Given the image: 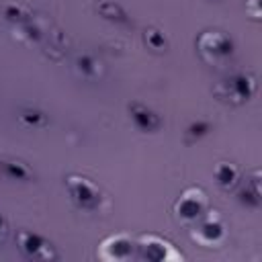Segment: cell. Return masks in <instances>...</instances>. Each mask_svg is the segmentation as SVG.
<instances>
[{
    "instance_id": "cell-1",
    "label": "cell",
    "mask_w": 262,
    "mask_h": 262,
    "mask_svg": "<svg viewBox=\"0 0 262 262\" xmlns=\"http://www.w3.org/2000/svg\"><path fill=\"white\" fill-rule=\"evenodd\" d=\"M215 96L229 104H244L256 94V78L250 72H233L213 88Z\"/></svg>"
},
{
    "instance_id": "cell-2",
    "label": "cell",
    "mask_w": 262,
    "mask_h": 262,
    "mask_svg": "<svg viewBox=\"0 0 262 262\" xmlns=\"http://www.w3.org/2000/svg\"><path fill=\"white\" fill-rule=\"evenodd\" d=\"M66 188L72 203L82 211H96L102 203V190L82 174H68Z\"/></svg>"
},
{
    "instance_id": "cell-3",
    "label": "cell",
    "mask_w": 262,
    "mask_h": 262,
    "mask_svg": "<svg viewBox=\"0 0 262 262\" xmlns=\"http://www.w3.org/2000/svg\"><path fill=\"white\" fill-rule=\"evenodd\" d=\"M196 49L209 63H221L233 55V39L223 31H203L196 39Z\"/></svg>"
},
{
    "instance_id": "cell-4",
    "label": "cell",
    "mask_w": 262,
    "mask_h": 262,
    "mask_svg": "<svg viewBox=\"0 0 262 262\" xmlns=\"http://www.w3.org/2000/svg\"><path fill=\"white\" fill-rule=\"evenodd\" d=\"M209 201L201 186H188L180 192V196L174 203V213L184 223H196L207 213Z\"/></svg>"
},
{
    "instance_id": "cell-5",
    "label": "cell",
    "mask_w": 262,
    "mask_h": 262,
    "mask_svg": "<svg viewBox=\"0 0 262 262\" xmlns=\"http://www.w3.org/2000/svg\"><path fill=\"white\" fill-rule=\"evenodd\" d=\"M225 235H227L225 223H223V219H221V215L217 211L205 213L196 221V225L192 227V231H190V237L199 246H203V248H217L219 244H223Z\"/></svg>"
},
{
    "instance_id": "cell-6",
    "label": "cell",
    "mask_w": 262,
    "mask_h": 262,
    "mask_svg": "<svg viewBox=\"0 0 262 262\" xmlns=\"http://www.w3.org/2000/svg\"><path fill=\"white\" fill-rule=\"evenodd\" d=\"M14 239H16L18 250L33 260H57L59 258L53 244L45 235H41L33 229H18Z\"/></svg>"
},
{
    "instance_id": "cell-7",
    "label": "cell",
    "mask_w": 262,
    "mask_h": 262,
    "mask_svg": "<svg viewBox=\"0 0 262 262\" xmlns=\"http://www.w3.org/2000/svg\"><path fill=\"white\" fill-rule=\"evenodd\" d=\"M135 246L139 250V256L145 258V260L168 262V260H180L182 258V254L178 250H174V246L168 239H164L160 235H154V233L141 235Z\"/></svg>"
},
{
    "instance_id": "cell-8",
    "label": "cell",
    "mask_w": 262,
    "mask_h": 262,
    "mask_svg": "<svg viewBox=\"0 0 262 262\" xmlns=\"http://www.w3.org/2000/svg\"><path fill=\"white\" fill-rule=\"evenodd\" d=\"M133 250H135V242L129 233L121 231V233H115V235H108L106 239L100 242L98 246V256L102 260H129L133 256Z\"/></svg>"
},
{
    "instance_id": "cell-9",
    "label": "cell",
    "mask_w": 262,
    "mask_h": 262,
    "mask_svg": "<svg viewBox=\"0 0 262 262\" xmlns=\"http://www.w3.org/2000/svg\"><path fill=\"white\" fill-rule=\"evenodd\" d=\"M127 113H129V119L133 123V127L141 133H158L164 125V119L160 117L158 111H154L151 106L139 102V100H133L127 104Z\"/></svg>"
},
{
    "instance_id": "cell-10",
    "label": "cell",
    "mask_w": 262,
    "mask_h": 262,
    "mask_svg": "<svg viewBox=\"0 0 262 262\" xmlns=\"http://www.w3.org/2000/svg\"><path fill=\"white\" fill-rule=\"evenodd\" d=\"M0 176L12 182H33L37 178L35 170L25 160H18L6 154H0Z\"/></svg>"
},
{
    "instance_id": "cell-11",
    "label": "cell",
    "mask_w": 262,
    "mask_h": 262,
    "mask_svg": "<svg viewBox=\"0 0 262 262\" xmlns=\"http://www.w3.org/2000/svg\"><path fill=\"white\" fill-rule=\"evenodd\" d=\"M237 201L248 209H258L262 205V188H260V172L258 170H254L246 178V182L237 190Z\"/></svg>"
},
{
    "instance_id": "cell-12",
    "label": "cell",
    "mask_w": 262,
    "mask_h": 262,
    "mask_svg": "<svg viewBox=\"0 0 262 262\" xmlns=\"http://www.w3.org/2000/svg\"><path fill=\"white\" fill-rule=\"evenodd\" d=\"M213 178H215L217 186L229 190L239 180V168L235 164H231V162H217L215 168H213Z\"/></svg>"
},
{
    "instance_id": "cell-13",
    "label": "cell",
    "mask_w": 262,
    "mask_h": 262,
    "mask_svg": "<svg viewBox=\"0 0 262 262\" xmlns=\"http://www.w3.org/2000/svg\"><path fill=\"white\" fill-rule=\"evenodd\" d=\"M96 12H98L104 20H111V23H115V25H129V14H127V10H125L121 4L113 2V0H100V2L96 4Z\"/></svg>"
},
{
    "instance_id": "cell-14",
    "label": "cell",
    "mask_w": 262,
    "mask_h": 262,
    "mask_svg": "<svg viewBox=\"0 0 262 262\" xmlns=\"http://www.w3.org/2000/svg\"><path fill=\"white\" fill-rule=\"evenodd\" d=\"M74 66H76V72L86 80H96L102 74V63L92 53H80Z\"/></svg>"
},
{
    "instance_id": "cell-15",
    "label": "cell",
    "mask_w": 262,
    "mask_h": 262,
    "mask_svg": "<svg viewBox=\"0 0 262 262\" xmlns=\"http://www.w3.org/2000/svg\"><path fill=\"white\" fill-rule=\"evenodd\" d=\"M16 119H18L25 127H29V129H41V127H45V125L49 123L47 115H45L41 108L31 106V104L20 106V108L16 111Z\"/></svg>"
},
{
    "instance_id": "cell-16",
    "label": "cell",
    "mask_w": 262,
    "mask_h": 262,
    "mask_svg": "<svg viewBox=\"0 0 262 262\" xmlns=\"http://www.w3.org/2000/svg\"><path fill=\"white\" fill-rule=\"evenodd\" d=\"M211 131H213V123L209 119H203V117L201 119H194L184 129V141L186 143H196L203 137H207Z\"/></svg>"
},
{
    "instance_id": "cell-17",
    "label": "cell",
    "mask_w": 262,
    "mask_h": 262,
    "mask_svg": "<svg viewBox=\"0 0 262 262\" xmlns=\"http://www.w3.org/2000/svg\"><path fill=\"white\" fill-rule=\"evenodd\" d=\"M2 16H4L8 23H12L14 27L33 20V12H31V8H27V6H23V4H16V2H8V4H4V8H2Z\"/></svg>"
},
{
    "instance_id": "cell-18",
    "label": "cell",
    "mask_w": 262,
    "mask_h": 262,
    "mask_svg": "<svg viewBox=\"0 0 262 262\" xmlns=\"http://www.w3.org/2000/svg\"><path fill=\"white\" fill-rule=\"evenodd\" d=\"M143 43H145L151 51H156V53H166L168 47H170L168 37L164 35V31H160V29H156V27H147V29L143 31Z\"/></svg>"
},
{
    "instance_id": "cell-19",
    "label": "cell",
    "mask_w": 262,
    "mask_h": 262,
    "mask_svg": "<svg viewBox=\"0 0 262 262\" xmlns=\"http://www.w3.org/2000/svg\"><path fill=\"white\" fill-rule=\"evenodd\" d=\"M6 231H8V223H6L4 215L0 213V242H4V237H6Z\"/></svg>"
}]
</instances>
